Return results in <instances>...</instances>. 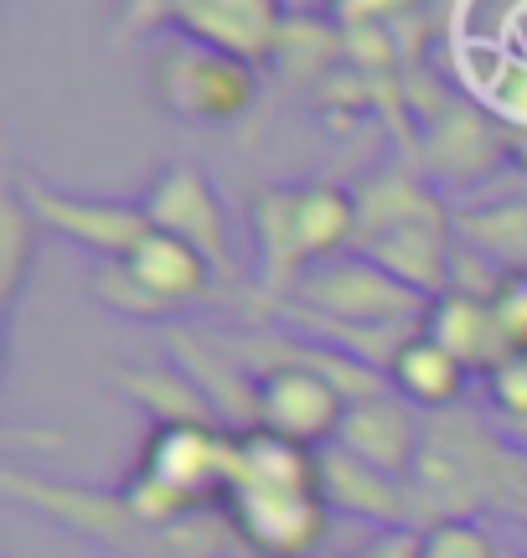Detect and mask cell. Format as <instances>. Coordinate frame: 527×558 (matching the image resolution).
<instances>
[{
	"label": "cell",
	"instance_id": "obj_21",
	"mask_svg": "<svg viewBox=\"0 0 527 558\" xmlns=\"http://www.w3.org/2000/svg\"><path fill=\"white\" fill-rule=\"evenodd\" d=\"M491 104H497L517 130H527V68H507V78H502V88L491 94Z\"/></svg>",
	"mask_w": 527,
	"mask_h": 558
},
{
	"label": "cell",
	"instance_id": "obj_23",
	"mask_svg": "<svg viewBox=\"0 0 527 558\" xmlns=\"http://www.w3.org/2000/svg\"><path fill=\"white\" fill-rule=\"evenodd\" d=\"M502 558H523V554H502Z\"/></svg>",
	"mask_w": 527,
	"mask_h": 558
},
{
	"label": "cell",
	"instance_id": "obj_9",
	"mask_svg": "<svg viewBox=\"0 0 527 558\" xmlns=\"http://www.w3.org/2000/svg\"><path fill=\"white\" fill-rule=\"evenodd\" d=\"M321 497L331 512L372 522V527H414V518L425 512L414 481H399L378 465H367L363 456L342 450L336 439L321 450Z\"/></svg>",
	"mask_w": 527,
	"mask_h": 558
},
{
	"label": "cell",
	"instance_id": "obj_1",
	"mask_svg": "<svg viewBox=\"0 0 527 558\" xmlns=\"http://www.w3.org/2000/svg\"><path fill=\"white\" fill-rule=\"evenodd\" d=\"M223 512L254 558H310L331 527V507L321 497V450L259 424L244 429Z\"/></svg>",
	"mask_w": 527,
	"mask_h": 558
},
{
	"label": "cell",
	"instance_id": "obj_2",
	"mask_svg": "<svg viewBox=\"0 0 527 558\" xmlns=\"http://www.w3.org/2000/svg\"><path fill=\"white\" fill-rule=\"evenodd\" d=\"M233 456H238V435L218 424H156L120 501L150 533H171L223 507L233 486Z\"/></svg>",
	"mask_w": 527,
	"mask_h": 558
},
{
	"label": "cell",
	"instance_id": "obj_10",
	"mask_svg": "<svg viewBox=\"0 0 527 558\" xmlns=\"http://www.w3.org/2000/svg\"><path fill=\"white\" fill-rule=\"evenodd\" d=\"M145 218L150 228H161L171 239H186L192 248H203L212 269L228 259V218L223 207H218V192L207 186V177L197 166H166L161 177L150 181V192H145Z\"/></svg>",
	"mask_w": 527,
	"mask_h": 558
},
{
	"label": "cell",
	"instance_id": "obj_12",
	"mask_svg": "<svg viewBox=\"0 0 527 558\" xmlns=\"http://www.w3.org/2000/svg\"><path fill=\"white\" fill-rule=\"evenodd\" d=\"M26 202H32V218L68 233L73 243H88L109 254L114 264H124L135 254V243L150 233V218L145 207H130V202H94V197H62L52 186H26Z\"/></svg>",
	"mask_w": 527,
	"mask_h": 558
},
{
	"label": "cell",
	"instance_id": "obj_13",
	"mask_svg": "<svg viewBox=\"0 0 527 558\" xmlns=\"http://www.w3.org/2000/svg\"><path fill=\"white\" fill-rule=\"evenodd\" d=\"M466 362L450 352L440 337H429L425 326L419 331H408L393 352H388V383H393V393H404L414 409H434V414H445L450 403L466 393Z\"/></svg>",
	"mask_w": 527,
	"mask_h": 558
},
{
	"label": "cell",
	"instance_id": "obj_5",
	"mask_svg": "<svg viewBox=\"0 0 527 558\" xmlns=\"http://www.w3.org/2000/svg\"><path fill=\"white\" fill-rule=\"evenodd\" d=\"M301 300L326 320V326H383V331H404V326H425V290H414L404 279H393L372 259H331L316 264L301 279ZM408 337V331H404Z\"/></svg>",
	"mask_w": 527,
	"mask_h": 558
},
{
	"label": "cell",
	"instance_id": "obj_17",
	"mask_svg": "<svg viewBox=\"0 0 527 558\" xmlns=\"http://www.w3.org/2000/svg\"><path fill=\"white\" fill-rule=\"evenodd\" d=\"M419 558H502V548H497V538H491L481 522L440 518V522H429L425 527Z\"/></svg>",
	"mask_w": 527,
	"mask_h": 558
},
{
	"label": "cell",
	"instance_id": "obj_14",
	"mask_svg": "<svg viewBox=\"0 0 527 558\" xmlns=\"http://www.w3.org/2000/svg\"><path fill=\"white\" fill-rule=\"evenodd\" d=\"M124 275L140 284V295L161 311V305H182V300H197L212 279V259L203 248H192L186 239H171L161 228H150L135 254L124 259Z\"/></svg>",
	"mask_w": 527,
	"mask_h": 558
},
{
	"label": "cell",
	"instance_id": "obj_8",
	"mask_svg": "<svg viewBox=\"0 0 527 558\" xmlns=\"http://www.w3.org/2000/svg\"><path fill=\"white\" fill-rule=\"evenodd\" d=\"M336 445L352 450V456H363L367 465L388 471V476L414 481L429 439H425V418H419V409L404 393H378L372 388V393H357V399L346 403Z\"/></svg>",
	"mask_w": 527,
	"mask_h": 558
},
{
	"label": "cell",
	"instance_id": "obj_22",
	"mask_svg": "<svg viewBox=\"0 0 527 558\" xmlns=\"http://www.w3.org/2000/svg\"><path fill=\"white\" fill-rule=\"evenodd\" d=\"M512 150H517V166H523V171H527V130H523V135H517V145H512Z\"/></svg>",
	"mask_w": 527,
	"mask_h": 558
},
{
	"label": "cell",
	"instance_id": "obj_18",
	"mask_svg": "<svg viewBox=\"0 0 527 558\" xmlns=\"http://www.w3.org/2000/svg\"><path fill=\"white\" fill-rule=\"evenodd\" d=\"M497 316H502V331H507L512 352L527 347V275H507V284L497 290Z\"/></svg>",
	"mask_w": 527,
	"mask_h": 558
},
{
	"label": "cell",
	"instance_id": "obj_16",
	"mask_svg": "<svg viewBox=\"0 0 527 558\" xmlns=\"http://www.w3.org/2000/svg\"><path fill=\"white\" fill-rule=\"evenodd\" d=\"M124 388L156 414V424H218L212 418V399L197 383L176 378L171 367H145V373H124Z\"/></svg>",
	"mask_w": 527,
	"mask_h": 558
},
{
	"label": "cell",
	"instance_id": "obj_4",
	"mask_svg": "<svg viewBox=\"0 0 527 558\" xmlns=\"http://www.w3.org/2000/svg\"><path fill=\"white\" fill-rule=\"evenodd\" d=\"M264 254L274 269H316L331 264L342 243L357 239V202L342 186H280L259 202Z\"/></svg>",
	"mask_w": 527,
	"mask_h": 558
},
{
	"label": "cell",
	"instance_id": "obj_6",
	"mask_svg": "<svg viewBox=\"0 0 527 558\" xmlns=\"http://www.w3.org/2000/svg\"><path fill=\"white\" fill-rule=\"evenodd\" d=\"M331 367L336 362H326V367H305V362L259 367V378H254V424L295 439V445L326 450L342 435L346 403H352L346 383Z\"/></svg>",
	"mask_w": 527,
	"mask_h": 558
},
{
	"label": "cell",
	"instance_id": "obj_7",
	"mask_svg": "<svg viewBox=\"0 0 527 558\" xmlns=\"http://www.w3.org/2000/svg\"><path fill=\"white\" fill-rule=\"evenodd\" d=\"M161 99L182 120H207V124L238 120L254 104V62L228 58L218 47L182 37L161 58Z\"/></svg>",
	"mask_w": 527,
	"mask_h": 558
},
{
	"label": "cell",
	"instance_id": "obj_3",
	"mask_svg": "<svg viewBox=\"0 0 527 558\" xmlns=\"http://www.w3.org/2000/svg\"><path fill=\"white\" fill-rule=\"evenodd\" d=\"M357 248L363 259L425 295L445 290L450 259H455L445 213L414 181H378L367 202H357Z\"/></svg>",
	"mask_w": 527,
	"mask_h": 558
},
{
	"label": "cell",
	"instance_id": "obj_11",
	"mask_svg": "<svg viewBox=\"0 0 527 558\" xmlns=\"http://www.w3.org/2000/svg\"><path fill=\"white\" fill-rule=\"evenodd\" d=\"M176 26L203 47H218L228 58L264 62L280 52L284 11L280 0H182Z\"/></svg>",
	"mask_w": 527,
	"mask_h": 558
},
{
	"label": "cell",
	"instance_id": "obj_20",
	"mask_svg": "<svg viewBox=\"0 0 527 558\" xmlns=\"http://www.w3.org/2000/svg\"><path fill=\"white\" fill-rule=\"evenodd\" d=\"M26 218H21V207L11 202L5 207V300H16L21 290V259H26Z\"/></svg>",
	"mask_w": 527,
	"mask_h": 558
},
{
	"label": "cell",
	"instance_id": "obj_19",
	"mask_svg": "<svg viewBox=\"0 0 527 558\" xmlns=\"http://www.w3.org/2000/svg\"><path fill=\"white\" fill-rule=\"evenodd\" d=\"M408 5H419V0H331V16L342 26H383V21L404 16Z\"/></svg>",
	"mask_w": 527,
	"mask_h": 558
},
{
	"label": "cell",
	"instance_id": "obj_15",
	"mask_svg": "<svg viewBox=\"0 0 527 558\" xmlns=\"http://www.w3.org/2000/svg\"><path fill=\"white\" fill-rule=\"evenodd\" d=\"M425 331L429 337H440L455 352V357L466 362V373H497V362L512 357V341L502 331V316H497V305L491 300H476V295H445L434 300V311L425 316Z\"/></svg>",
	"mask_w": 527,
	"mask_h": 558
}]
</instances>
